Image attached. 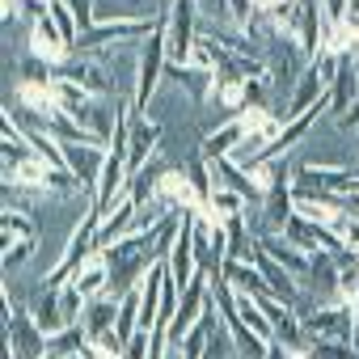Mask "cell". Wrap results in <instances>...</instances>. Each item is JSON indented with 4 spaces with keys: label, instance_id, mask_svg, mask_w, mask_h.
<instances>
[{
    "label": "cell",
    "instance_id": "7c38bea8",
    "mask_svg": "<svg viewBox=\"0 0 359 359\" xmlns=\"http://www.w3.org/2000/svg\"><path fill=\"white\" fill-rule=\"evenodd\" d=\"M355 97H359V72H355L351 60H342L338 72H334V81H330V114H334V123L351 110Z\"/></svg>",
    "mask_w": 359,
    "mask_h": 359
},
{
    "label": "cell",
    "instance_id": "277c9868",
    "mask_svg": "<svg viewBox=\"0 0 359 359\" xmlns=\"http://www.w3.org/2000/svg\"><path fill=\"white\" fill-rule=\"evenodd\" d=\"M5 321H9V346H5L9 359H47L51 338L43 334V325L34 321V313L26 304H13L9 300V317Z\"/></svg>",
    "mask_w": 359,
    "mask_h": 359
},
{
    "label": "cell",
    "instance_id": "4fadbf2b",
    "mask_svg": "<svg viewBox=\"0 0 359 359\" xmlns=\"http://www.w3.org/2000/svg\"><path fill=\"white\" fill-rule=\"evenodd\" d=\"M72 283H76V292H81L85 300L106 296V292H110V262H106L102 254H89V258L81 262V271L72 275Z\"/></svg>",
    "mask_w": 359,
    "mask_h": 359
},
{
    "label": "cell",
    "instance_id": "9c48e42d",
    "mask_svg": "<svg viewBox=\"0 0 359 359\" xmlns=\"http://www.w3.org/2000/svg\"><path fill=\"white\" fill-rule=\"evenodd\" d=\"M292 212H296V195H292V169H287L279 182L266 191V199H262L266 233H283V229H287V220H292Z\"/></svg>",
    "mask_w": 359,
    "mask_h": 359
},
{
    "label": "cell",
    "instance_id": "9a60e30c",
    "mask_svg": "<svg viewBox=\"0 0 359 359\" xmlns=\"http://www.w3.org/2000/svg\"><path fill=\"white\" fill-rule=\"evenodd\" d=\"M114 321H118V300L114 296H93L81 313V325L89 338H102V334H114Z\"/></svg>",
    "mask_w": 359,
    "mask_h": 359
},
{
    "label": "cell",
    "instance_id": "52a82bcc",
    "mask_svg": "<svg viewBox=\"0 0 359 359\" xmlns=\"http://www.w3.org/2000/svg\"><path fill=\"white\" fill-rule=\"evenodd\" d=\"M304 330H309V338H342V342H351V334H355L351 304H346V300L313 304V309L304 313Z\"/></svg>",
    "mask_w": 359,
    "mask_h": 359
},
{
    "label": "cell",
    "instance_id": "7a4b0ae2",
    "mask_svg": "<svg viewBox=\"0 0 359 359\" xmlns=\"http://www.w3.org/2000/svg\"><path fill=\"white\" fill-rule=\"evenodd\" d=\"M85 304H89V300L76 292V283H64V287H43V300H39L30 313H34V321L43 325V334L51 338V334L76 325L81 313H85Z\"/></svg>",
    "mask_w": 359,
    "mask_h": 359
},
{
    "label": "cell",
    "instance_id": "2e32d148",
    "mask_svg": "<svg viewBox=\"0 0 359 359\" xmlns=\"http://www.w3.org/2000/svg\"><path fill=\"white\" fill-rule=\"evenodd\" d=\"M165 76H173L177 85H182V89L191 93V102H208V97H212V85H216V72L195 68V64H169Z\"/></svg>",
    "mask_w": 359,
    "mask_h": 359
},
{
    "label": "cell",
    "instance_id": "603a6c76",
    "mask_svg": "<svg viewBox=\"0 0 359 359\" xmlns=\"http://www.w3.org/2000/svg\"><path fill=\"white\" fill-rule=\"evenodd\" d=\"M321 9H325L330 30H334V26H342V18H346V0H321Z\"/></svg>",
    "mask_w": 359,
    "mask_h": 359
},
{
    "label": "cell",
    "instance_id": "8fae6325",
    "mask_svg": "<svg viewBox=\"0 0 359 359\" xmlns=\"http://www.w3.org/2000/svg\"><path fill=\"white\" fill-rule=\"evenodd\" d=\"M55 76H68V81L85 85V89L97 93V97H110V93H114V81L106 76V64H102V60H81V55H72L64 68H55Z\"/></svg>",
    "mask_w": 359,
    "mask_h": 359
},
{
    "label": "cell",
    "instance_id": "ffe728a7",
    "mask_svg": "<svg viewBox=\"0 0 359 359\" xmlns=\"http://www.w3.org/2000/svg\"><path fill=\"white\" fill-rule=\"evenodd\" d=\"M313 359H359V351L342 338H313Z\"/></svg>",
    "mask_w": 359,
    "mask_h": 359
},
{
    "label": "cell",
    "instance_id": "7402d4cb",
    "mask_svg": "<svg viewBox=\"0 0 359 359\" xmlns=\"http://www.w3.org/2000/svg\"><path fill=\"white\" fill-rule=\"evenodd\" d=\"M148 346H152V330H135V334L127 338L123 359H148Z\"/></svg>",
    "mask_w": 359,
    "mask_h": 359
},
{
    "label": "cell",
    "instance_id": "e0dca14e",
    "mask_svg": "<svg viewBox=\"0 0 359 359\" xmlns=\"http://www.w3.org/2000/svg\"><path fill=\"white\" fill-rule=\"evenodd\" d=\"M241 140H245V123H241V114H233L220 131H212V135L203 140V148H199V152H203L208 161H220V156H233Z\"/></svg>",
    "mask_w": 359,
    "mask_h": 359
},
{
    "label": "cell",
    "instance_id": "cb8c5ba5",
    "mask_svg": "<svg viewBox=\"0 0 359 359\" xmlns=\"http://www.w3.org/2000/svg\"><path fill=\"white\" fill-rule=\"evenodd\" d=\"M338 127H342V131H359V97H355V102H351V110L338 118Z\"/></svg>",
    "mask_w": 359,
    "mask_h": 359
},
{
    "label": "cell",
    "instance_id": "44dd1931",
    "mask_svg": "<svg viewBox=\"0 0 359 359\" xmlns=\"http://www.w3.org/2000/svg\"><path fill=\"white\" fill-rule=\"evenodd\" d=\"M34 245H39V237H30V241H13V245H5V271H13V266H22L30 254H34Z\"/></svg>",
    "mask_w": 359,
    "mask_h": 359
},
{
    "label": "cell",
    "instance_id": "3957f363",
    "mask_svg": "<svg viewBox=\"0 0 359 359\" xmlns=\"http://www.w3.org/2000/svg\"><path fill=\"white\" fill-rule=\"evenodd\" d=\"M165 22V9L156 13V18H114V22H102V26H89L81 39H76V55H93V51H102V47H110V43H123V39H148L156 26Z\"/></svg>",
    "mask_w": 359,
    "mask_h": 359
},
{
    "label": "cell",
    "instance_id": "ac0fdd59",
    "mask_svg": "<svg viewBox=\"0 0 359 359\" xmlns=\"http://www.w3.org/2000/svg\"><path fill=\"white\" fill-rule=\"evenodd\" d=\"M0 229H5V245L39 237V233H34V220H30L26 212H18V208H5V216H0Z\"/></svg>",
    "mask_w": 359,
    "mask_h": 359
},
{
    "label": "cell",
    "instance_id": "5bb4252c",
    "mask_svg": "<svg viewBox=\"0 0 359 359\" xmlns=\"http://www.w3.org/2000/svg\"><path fill=\"white\" fill-rule=\"evenodd\" d=\"M55 102H60V110H64L68 118H76V123L85 127V114H89V106L97 102V93H89L85 85H76V81H68V76H55Z\"/></svg>",
    "mask_w": 359,
    "mask_h": 359
},
{
    "label": "cell",
    "instance_id": "8992f818",
    "mask_svg": "<svg viewBox=\"0 0 359 359\" xmlns=\"http://www.w3.org/2000/svg\"><path fill=\"white\" fill-rule=\"evenodd\" d=\"M72 55H76V51H72V43L64 39V30L55 26L51 9H47L43 18H34V26H30V60L47 64V68H64Z\"/></svg>",
    "mask_w": 359,
    "mask_h": 359
},
{
    "label": "cell",
    "instance_id": "d4e9b609",
    "mask_svg": "<svg viewBox=\"0 0 359 359\" xmlns=\"http://www.w3.org/2000/svg\"><path fill=\"white\" fill-rule=\"evenodd\" d=\"M262 359H292V355H287V351H283V346H279V342H271V346H266V355H262Z\"/></svg>",
    "mask_w": 359,
    "mask_h": 359
},
{
    "label": "cell",
    "instance_id": "d6986e66",
    "mask_svg": "<svg viewBox=\"0 0 359 359\" xmlns=\"http://www.w3.org/2000/svg\"><path fill=\"white\" fill-rule=\"evenodd\" d=\"M187 173H191V182H195V191H199V199L208 203L212 199V191H216V182H212V161L199 152V156H191V165H187ZM199 203V208H203Z\"/></svg>",
    "mask_w": 359,
    "mask_h": 359
},
{
    "label": "cell",
    "instance_id": "30bf717a",
    "mask_svg": "<svg viewBox=\"0 0 359 359\" xmlns=\"http://www.w3.org/2000/svg\"><path fill=\"white\" fill-rule=\"evenodd\" d=\"M156 140H161V127L148 118V114H131V144H127V173H140L152 152H156Z\"/></svg>",
    "mask_w": 359,
    "mask_h": 359
},
{
    "label": "cell",
    "instance_id": "5b68a950",
    "mask_svg": "<svg viewBox=\"0 0 359 359\" xmlns=\"http://www.w3.org/2000/svg\"><path fill=\"white\" fill-rule=\"evenodd\" d=\"M165 39H169V64H191V47L199 39V5L195 0H169Z\"/></svg>",
    "mask_w": 359,
    "mask_h": 359
},
{
    "label": "cell",
    "instance_id": "6da1fadb",
    "mask_svg": "<svg viewBox=\"0 0 359 359\" xmlns=\"http://www.w3.org/2000/svg\"><path fill=\"white\" fill-rule=\"evenodd\" d=\"M165 18H169V5H165ZM165 68H169V39H165V22H161V26L140 43V51H135V85H131V110H135V114L148 110V102H152V93H156Z\"/></svg>",
    "mask_w": 359,
    "mask_h": 359
},
{
    "label": "cell",
    "instance_id": "ba28073f",
    "mask_svg": "<svg viewBox=\"0 0 359 359\" xmlns=\"http://www.w3.org/2000/svg\"><path fill=\"white\" fill-rule=\"evenodd\" d=\"M152 199H161L173 212H199V203H203L199 191H195V182H191V173H187V165L182 169H161Z\"/></svg>",
    "mask_w": 359,
    "mask_h": 359
}]
</instances>
